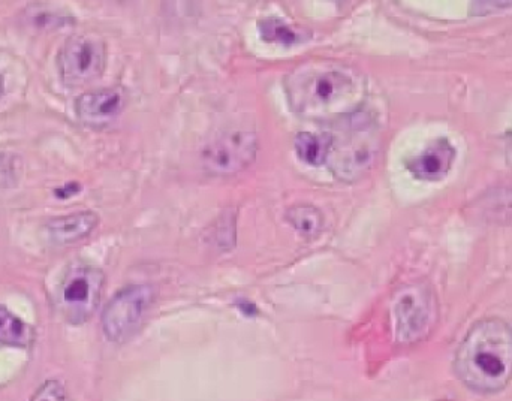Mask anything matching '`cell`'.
<instances>
[{
    "label": "cell",
    "instance_id": "cell-12",
    "mask_svg": "<svg viewBox=\"0 0 512 401\" xmlns=\"http://www.w3.org/2000/svg\"><path fill=\"white\" fill-rule=\"evenodd\" d=\"M298 159L310 167H321L328 162L331 150V135L300 132L294 141Z\"/></svg>",
    "mask_w": 512,
    "mask_h": 401
},
{
    "label": "cell",
    "instance_id": "cell-10",
    "mask_svg": "<svg viewBox=\"0 0 512 401\" xmlns=\"http://www.w3.org/2000/svg\"><path fill=\"white\" fill-rule=\"evenodd\" d=\"M456 147L447 138H438L406 162V168L421 182H439L445 179L456 161Z\"/></svg>",
    "mask_w": 512,
    "mask_h": 401
},
{
    "label": "cell",
    "instance_id": "cell-14",
    "mask_svg": "<svg viewBox=\"0 0 512 401\" xmlns=\"http://www.w3.org/2000/svg\"><path fill=\"white\" fill-rule=\"evenodd\" d=\"M30 330L18 316L5 306H0V343L15 348L29 345Z\"/></svg>",
    "mask_w": 512,
    "mask_h": 401
},
{
    "label": "cell",
    "instance_id": "cell-8",
    "mask_svg": "<svg viewBox=\"0 0 512 401\" xmlns=\"http://www.w3.org/2000/svg\"><path fill=\"white\" fill-rule=\"evenodd\" d=\"M258 153V137L249 131L222 132L203 150V167L213 176H233L246 170Z\"/></svg>",
    "mask_w": 512,
    "mask_h": 401
},
{
    "label": "cell",
    "instance_id": "cell-4",
    "mask_svg": "<svg viewBox=\"0 0 512 401\" xmlns=\"http://www.w3.org/2000/svg\"><path fill=\"white\" fill-rule=\"evenodd\" d=\"M394 336L402 345H414L429 336L438 319V301L424 283L405 286L393 301Z\"/></svg>",
    "mask_w": 512,
    "mask_h": 401
},
{
    "label": "cell",
    "instance_id": "cell-7",
    "mask_svg": "<svg viewBox=\"0 0 512 401\" xmlns=\"http://www.w3.org/2000/svg\"><path fill=\"white\" fill-rule=\"evenodd\" d=\"M57 66L66 86H83L104 74L107 45L93 33L69 36L57 57Z\"/></svg>",
    "mask_w": 512,
    "mask_h": 401
},
{
    "label": "cell",
    "instance_id": "cell-15",
    "mask_svg": "<svg viewBox=\"0 0 512 401\" xmlns=\"http://www.w3.org/2000/svg\"><path fill=\"white\" fill-rule=\"evenodd\" d=\"M259 35L271 44L294 45L306 41L301 30L294 29L279 18H267L259 23Z\"/></svg>",
    "mask_w": 512,
    "mask_h": 401
},
{
    "label": "cell",
    "instance_id": "cell-3",
    "mask_svg": "<svg viewBox=\"0 0 512 401\" xmlns=\"http://www.w3.org/2000/svg\"><path fill=\"white\" fill-rule=\"evenodd\" d=\"M378 135L369 122L352 123L337 135H331L327 164L337 179L354 182L375 164Z\"/></svg>",
    "mask_w": 512,
    "mask_h": 401
},
{
    "label": "cell",
    "instance_id": "cell-19",
    "mask_svg": "<svg viewBox=\"0 0 512 401\" xmlns=\"http://www.w3.org/2000/svg\"><path fill=\"white\" fill-rule=\"evenodd\" d=\"M3 92H5V80H3L2 75H0V98H2Z\"/></svg>",
    "mask_w": 512,
    "mask_h": 401
},
{
    "label": "cell",
    "instance_id": "cell-16",
    "mask_svg": "<svg viewBox=\"0 0 512 401\" xmlns=\"http://www.w3.org/2000/svg\"><path fill=\"white\" fill-rule=\"evenodd\" d=\"M30 401H69L65 387L59 381H47L36 390Z\"/></svg>",
    "mask_w": 512,
    "mask_h": 401
},
{
    "label": "cell",
    "instance_id": "cell-18",
    "mask_svg": "<svg viewBox=\"0 0 512 401\" xmlns=\"http://www.w3.org/2000/svg\"><path fill=\"white\" fill-rule=\"evenodd\" d=\"M81 191V186L78 183H71V185H65L63 188L56 189L54 194L59 197L60 200H68V198L74 197L78 192Z\"/></svg>",
    "mask_w": 512,
    "mask_h": 401
},
{
    "label": "cell",
    "instance_id": "cell-6",
    "mask_svg": "<svg viewBox=\"0 0 512 401\" xmlns=\"http://www.w3.org/2000/svg\"><path fill=\"white\" fill-rule=\"evenodd\" d=\"M153 300L152 286L129 285L120 289L102 312L104 336L113 343L129 342L143 327Z\"/></svg>",
    "mask_w": 512,
    "mask_h": 401
},
{
    "label": "cell",
    "instance_id": "cell-5",
    "mask_svg": "<svg viewBox=\"0 0 512 401\" xmlns=\"http://www.w3.org/2000/svg\"><path fill=\"white\" fill-rule=\"evenodd\" d=\"M105 276L92 265H74L66 271L57 294V309L66 322L86 324L101 303Z\"/></svg>",
    "mask_w": 512,
    "mask_h": 401
},
{
    "label": "cell",
    "instance_id": "cell-11",
    "mask_svg": "<svg viewBox=\"0 0 512 401\" xmlns=\"http://www.w3.org/2000/svg\"><path fill=\"white\" fill-rule=\"evenodd\" d=\"M98 223V214L87 210L51 219L45 228H47L48 237L54 244L68 246V244L83 240L87 235L92 234Z\"/></svg>",
    "mask_w": 512,
    "mask_h": 401
},
{
    "label": "cell",
    "instance_id": "cell-13",
    "mask_svg": "<svg viewBox=\"0 0 512 401\" xmlns=\"http://www.w3.org/2000/svg\"><path fill=\"white\" fill-rule=\"evenodd\" d=\"M286 219L298 234L307 238L321 234L325 222L322 211L309 204L295 205V207L289 208Z\"/></svg>",
    "mask_w": 512,
    "mask_h": 401
},
{
    "label": "cell",
    "instance_id": "cell-9",
    "mask_svg": "<svg viewBox=\"0 0 512 401\" xmlns=\"http://www.w3.org/2000/svg\"><path fill=\"white\" fill-rule=\"evenodd\" d=\"M126 107V96L122 89H101L83 93L75 101V113L87 126L101 128L113 123Z\"/></svg>",
    "mask_w": 512,
    "mask_h": 401
},
{
    "label": "cell",
    "instance_id": "cell-1",
    "mask_svg": "<svg viewBox=\"0 0 512 401\" xmlns=\"http://www.w3.org/2000/svg\"><path fill=\"white\" fill-rule=\"evenodd\" d=\"M289 108L313 122H343L357 116L367 96V80L358 69L336 60H309L283 81Z\"/></svg>",
    "mask_w": 512,
    "mask_h": 401
},
{
    "label": "cell",
    "instance_id": "cell-17",
    "mask_svg": "<svg viewBox=\"0 0 512 401\" xmlns=\"http://www.w3.org/2000/svg\"><path fill=\"white\" fill-rule=\"evenodd\" d=\"M14 159L12 155H0V186L3 188L17 183L18 171Z\"/></svg>",
    "mask_w": 512,
    "mask_h": 401
},
{
    "label": "cell",
    "instance_id": "cell-2",
    "mask_svg": "<svg viewBox=\"0 0 512 401\" xmlns=\"http://www.w3.org/2000/svg\"><path fill=\"white\" fill-rule=\"evenodd\" d=\"M454 370L474 393L496 394L512 379V327L499 318L477 322L454 358Z\"/></svg>",
    "mask_w": 512,
    "mask_h": 401
}]
</instances>
